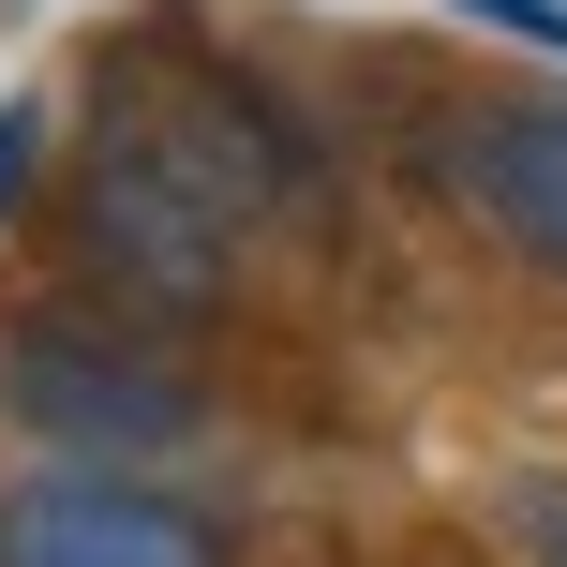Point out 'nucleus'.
I'll list each match as a JSON object with an SVG mask.
<instances>
[{
	"label": "nucleus",
	"mask_w": 567,
	"mask_h": 567,
	"mask_svg": "<svg viewBox=\"0 0 567 567\" xmlns=\"http://www.w3.org/2000/svg\"><path fill=\"white\" fill-rule=\"evenodd\" d=\"M90 150H105V165H135L150 195H179L209 239H239V225H269V209H299V179H313L299 120H284L255 75H225V60L165 45V30L105 45V75H90Z\"/></svg>",
	"instance_id": "nucleus-1"
},
{
	"label": "nucleus",
	"mask_w": 567,
	"mask_h": 567,
	"mask_svg": "<svg viewBox=\"0 0 567 567\" xmlns=\"http://www.w3.org/2000/svg\"><path fill=\"white\" fill-rule=\"evenodd\" d=\"M0 419H30L45 449H75L90 478H120L135 449H179L195 433V389H179L165 359H135V343L105 329H0Z\"/></svg>",
	"instance_id": "nucleus-2"
},
{
	"label": "nucleus",
	"mask_w": 567,
	"mask_h": 567,
	"mask_svg": "<svg viewBox=\"0 0 567 567\" xmlns=\"http://www.w3.org/2000/svg\"><path fill=\"white\" fill-rule=\"evenodd\" d=\"M0 567H225V538L179 493H150V478L45 463V478L0 493Z\"/></svg>",
	"instance_id": "nucleus-3"
},
{
	"label": "nucleus",
	"mask_w": 567,
	"mask_h": 567,
	"mask_svg": "<svg viewBox=\"0 0 567 567\" xmlns=\"http://www.w3.org/2000/svg\"><path fill=\"white\" fill-rule=\"evenodd\" d=\"M449 179H463V209H493L538 269H567V90H493V105H463L449 120Z\"/></svg>",
	"instance_id": "nucleus-4"
},
{
	"label": "nucleus",
	"mask_w": 567,
	"mask_h": 567,
	"mask_svg": "<svg viewBox=\"0 0 567 567\" xmlns=\"http://www.w3.org/2000/svg\"><path fill=\"white\" fill-rule=\"evenodd\" d=\"M75 239H90L105 284H135V299H165V313H195L209 284H225V239H209L179 195H150L135 165H105V150L75 165Z\"/></svg>",
	"instance_id": "nucleus-5"
},
{
	"label": "nucleus",
	"mask_w": 567,
	"mask_h": 567,
	"mask_svg": "<svg viewBox=\"0 0 567 567\" xmlns=\"http://www.w3.org/2000/svg\"><path fill=\"white\" fill-rule=\"evenodd\" d=\"M508 538H523V567H567V463H523L508 478Z\"/></svg>",
	"instance_id": "nucleus-6"
},
{
	"label": "nucleus",
	"mask_w": 567,
	"mask_h": 567,
	"mask_svg": "<svg viewBox=\"0 0 567 567\" xmlns=\"http://www.w3.org/2000/svg\"><path fill=\"white\" fill-rule=\"evenodd\" d=\"M449 16H478V30H523V45H553V60H567V0H449Z\"/></svg>",
	"instance_id": "nucleus-7"
},
{
	"label": "nucleus",
	"mask_w": 567,
	"mask_h": 567,
	"mask_svg": "<svg viewBox=\"0 0 567 567\" xmlns=\"http://www.w3.org/2000/svg\"><path fill=\"white\" fill-rule=\"evenodd\" d=\"M30 150H45V120H30V105H0V209L30 195Z\"/></svg>",
	"instance_id": "nucleus-8"
}]
</instances>
